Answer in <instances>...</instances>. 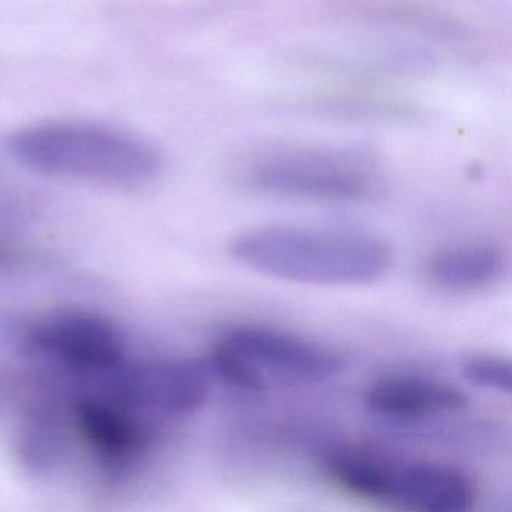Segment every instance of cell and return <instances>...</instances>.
<instances>
[{
    "mask_svg": "<svg viewBox=\"0 0 512 512\" xmlns=\"http://www.w3.org/2000/svg\"><path fill=\"white\" fill-rule=\"evenodd\" d=\"M476 496L473 479L449 464L401 460L374 451L365 470V500L412 511L467 512Z\"/></svg>",
    "mask_w": 512,
    "mask_h": 512,
    "instance_id": "obj_6",
    "label": "cell"
},
{
    "mask_svg": "<svg viewBox=\"0 0 512 512\" xmlns=\"http://www.w3.org/2000/svg\"><path fill=\"white\" fill-rule=\"evenodd\" d=\"M20 461L31 475L50 479L62 475L76 451L71 415L55 406H38L23 418L17 437Z\"/></svg>",
    "mask_w": 512,
    "mask_h": 512,
    "instance_id": "obj_11",
    "label": "cell"
},
{
    "mask_svg": "<svg viewBox=\"0 0 512 512\" xmlns=\"http://www.w3.org/2000/svg\"><path fill=\"white\" fill-rule=\"evenodd\" d=\"M463 374L472 385L478 388L499 392V394H511V362L502 356H473L464 362Z\"/></svg>",
    "mask_w": 512,
    "mask_h": 512,
    "instance_id": "obj_13",
    "label": "cell"
},
{
    "mask_svg": "<svg viewBox=\"0 0 512 512\" xmlns=\"http://www.w3.org/2000/svg\"><path fill=\"white\" fill-rule=\"evenodd\" d=\"M137 413L100 395L74 401V433L107 479L122 481L133 475L151 451V430Z\"/></svg>",
    "mask_w": 512,
    "mask_h": 512,
    "instance_id": "obj_8",
    "label": "cell"
},
{
    "mask_svg": "<svg viewBox=\"0 0 512 512\" xmlns=\"http://www.w3.org/2000/svg\"><path fill=\"white\" fill-rule=\"evenodd\" d=\"M368 409L394 419H419L458 412L467 397L449 383L427 377L398 376L379 380L365 392Z\"/></svg>",
    "mask_w": 512,
    "mask_h": 512,
    "instance_id": "obj_10",
    "label": "cell"
},
{
    "mask_svg": "<svg viewBox=\"0 0 512 512\" xmlns=\"http://www.w3.org/2000/svg\"><path fill=\"white\" fill-rule=\"evenodd\" d=\"M355 19L403 29L463 55L487 50L485 34L476 23L430 0H337Z\"/></svg>",
    "mask_w": 512,
    "mask_h": 512,
    "instance_id": "obj_9",
    "label": "cell"
},
{
    "mask_svg": "<svg viewBox=\"0 0 512 512\" xmlns=\"http://www.w3.org/2000/svg\"><path fill=\"white\" fill-rule=\"evenodd\" d=\"M20 262L19 254L10 248L0 245V269L10 268Z\"/></svg>",
    "mask_w": 512,
    "mask_h": 512,
    "instance_id": "obj_14",
    "label": "cell"
},
{
    "mask_svg": "<svg viewBox=\"0 0 512 512\" xmlns=\"http://www.w3.org/2000/svg\"><path fill=\"white\" fill-rule=\"evenodd\" d=\"M101 383L100 397L136 412L185 416L208 400L209 376L202 365L187 359L122 362L88 377Z\"/></svg>",
    "mask_w": 512,
    "mask_h": 512,
    "instance_id": "obj_4",
    "label": "cell"
},
{
    "mask_svg": "<svg viewBox=\"0 0 512 512\" xmlns=\"http://www.w3.org/2000/svg\"><path fill=\"white\" fill-rule=\"evenodd\" d=\"M230 251L259 274L314 286H367L394 265L382 239L314 227H257L235 238Z\"/></svg>",
    "mask_w": 512,
    "mask_h": 512,
    "instance_id": "obj_2",
    "label": "cell"
},
{
    "mask_svg": "<svg viewBox=\"0 0 512 512\" xmlns=\"http://www.w3.org/2000/svg\"><path fill=\"white\" fill-rule=\"evenodd\" d=\"M23 347L82 379L118 367L127 352L116 323L95 311L77 308L53 311L35 322L26 331Z\"/></svg>",
    "mask_w": 512,
    "mask_h": 512,
    "instance_id": "obj_5",
    "label": "cell"
},
{
    "mask_svg": "<svg viewBox=\"0 0 512 512\" xmlns=\"http://www.w3.org/2000/svg\"><path fill=\"white\" fill-rule=\"evenodd\" d=\"M220 341L241 356L265 389L274 380L322 382L334 377L344 364L335 350L269 326H235Z\"/></svg>",
    "mask_w": 512,
    "mask_h": 512,
    "instance_id": "obj_7",
    "label": "cell"
},
{
    "mask_svg": "<svg viewBox=\"0 0 512 512\" xmlns=\"http://www.w3.org/2000/svg\"><path fill=\"white\" fill-rule=\"evenodd\" d=\"M8 149L17 163L40 175L116 190L154 184L164 157L148 140L91 122H47L16 131Z\"/></svg>",
    "mask_w": 512,
    "mask_h": 512,
    "instance_id": "obj_1",
    "label": "cell"
},
{
    "mask_svg": "<svg viewBox=\"0 0 512 512\" xmlns=\"http://www.w3.org/2000/svg\"><path fill=\"white\" fill-rule=\"evenodd\" d=\"M236 178L250 190L281 199L362 203L386 188L382 161L361 146L278 142L236 158Z\"/></svg>",
    "mask_w": 512,
    "mask_h": 512,
    "instance_id": "obj_3",
    "label": "cell"
},
{
    "mask_svg": "<svg viewBox=\"0 0 512 512\" xmlns=\"http://www.w3.org/2000/svg\"><path fill=\"white\" fill-rule=\"evenodd\" d=\"M508 269L502 248L490 242H460L431 254L425 272L431 284L452 293L478 292L499 283Z\"/></svg>",
    "mask_w": 512,
    "mask_h": 512,
    "instance_id": "obj_12",
    "label": "cell"
}]
</instances>
